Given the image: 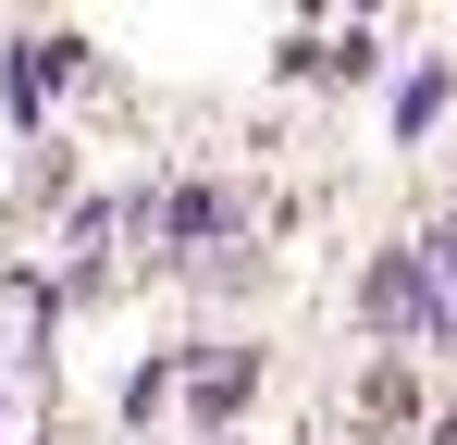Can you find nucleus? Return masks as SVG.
<instances>
[{"label":"nucleus","mask_w":457,"mask_h":445,"mask_svg":"<svg viewBox=\"0 0 457 445\" xmlns=\"http://www.w3.org/2000/svg\"><path fill=\"white\" fill-rule=\"evenodd\" d=\"M359 309H371L383 334H433V285H420V248H395V260H371V285H359Z\"/></svg>","instance_id":"obj_1"},{"label":"nucleus","mask_w":457,"mask_h":445,"mask_svg":"<svg viewBox=\"0 0 457 445\" xmlns=\"http://www.w3.org/2000/svg\"><path fill=\"white\" fill-rule=\"evenodd\" d=\"M149 222L173 235V248H211V235H235V198H223V186H161Z\"/></svg>","instance_id":"obj_2"},{"label":"nucleus","mask_w":457,"mask_h":445,"mask_svg":"<svg viewBox=\"0 0 457 445\" xmlns=\"http://www.w3.org/2000/svg\"><path fill=\"white\" fill-rule=\"evenodd\" d=\"M445 445H457V421H445Z\"/></svg>","instance_id":"obj_3"}]
</instances>
